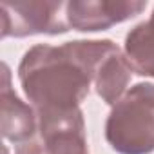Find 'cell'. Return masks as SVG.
<instances>
[{
    "label": "cell",
    "instance_id": "cell-1",
    "mask_svg": "<svg viewBox=\"0 0 154 154\" xmlns=\"http://www.w3.org/2000/svg\"><path fill=\"white\" fill-rule=\"evenodd\" d=\"M116 49L112 40H72L26 51L18 80L36 112L42 141L65 132L85 134L80 103L89 94L98 65Z\"/></svg>",
    "mask_w": 154,
    "mask_h": 154
},
{
    "label": "cell",
    "instance_id": "cell-2",
    "mask_svg": "<svg viewBox=\"0 0 154 154\" xmlns=\"http://www.w3.org/2000/svg\"><path fill=\"white\" fill-rule=\"evenodd\" d=\"M105 138L118 154H150L154 150V84H138L112 105Z\"/></svg>",
    "mask_w": 154,
    "mask_h": 154
},
{
    "label": "cell",
    "instance_id": "cell-3",
    "mask_svg": "<svg viewBox=\"0 0 154 154\" xmlns=\"http://www.w3.org/2000/svg\"><path fill=\"white\" fill-rule=\"evenodd\" d=\"M65 8L67 2H51V0H29V2L4 0L0 4L2 38L67 33L71 27L67 22Z\"/></svg>",
    "mask_w": 154,
    "mask_h": 154
},
{
    "label": "cell",
    "instance_id": "cell-4",
    "mask_svg": "<svg viewBox=\"0 0 154 154\" xmlns=\"http://www.w3.org/2000/svg\"><path fill=\"white\" fill-rule=\"evenodd\" d=\"M147 8V2L138 0H72L67 2L65 15L69 27L82 33L107 31L122 24Z\"/></svg>",
    "mask_w": 154,
    "mask_h": 154
},
{
    "label": "cell",
    "instance_id": "cell-5",
    "mask_svg": "<svg viewBox=\"0 0 154 154\" xmlns=\"http://www.w3.org/2000/svg\"><path fill=\"white\" fill-rule=\"evenodd\" d=\"M2 93H0V102H2V116H0V127L2 134L8 141H13L17 145L33 140V134L38 127L36 112L31 105L22 102L9 84V67L8 63H2Z\"/></svg>",
    "mask_w": 154,
    "mask_h": 154
},
{
    "label": "cell",
    "instance_id": "cell-6",
    "mask_svg": "<svg viewBox=\"0 0 154 154\" xmlns=\"http://www.w3.org/2000/svg\"><path fill=\"white\" fill-rule=\"evenodd\" d=\"M132 67L129 65L125 54L118 47L112 51L96 69L94 74V87L98 96L107 105H116L127 93V85L132 76Z\"/></svg>",
    "mask_w": 154,
    "mask_h": 154
},
{
    "label": "cell",
    "instance_id": "cell-7",
    "mask_svg": "<svg viewBox=\"0 0 154 154\" xmlns=\"http://www.w3.org/2000/svg\"><path fill=\"white\" fill-rule=\"evenodd\" d=\"M123 54L136 74L154 78V11L125 36Z\"/></svg>",
    "mask_w": 154,
    "mask_h": 154
},
{
    "label": "cell",
    "instance_id": "cell-8",
    "mask_svg": "<svg viewBox=\"0 0 154 154\" xmlns=\"http://www.w3.org/2000/svg\"><path fill=\"white\" fill-rule=\"evenodd\" d=\"M45 154H89L85 134L65 132L44 140Z\"/></svg>",
    "mask_w": 154,
    "mask_h": 154
},
{
    "label": "cell",
    "instance_id": "cell-9",
    "mask_svg": "<svg viewBox=\"0 0 154 154\" xmlns=\"http://www.w3.org/2000/svg\"><path fill=\"white\" fill-rule=\"evenodd\" d=\"M17 154H45V147L36 140H29L17 147Z\"/></svg>",
    "mask_w": 154,
    "mask_h": 154
}]
</instances>
